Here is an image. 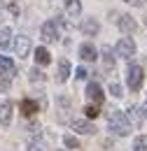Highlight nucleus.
Wrapping results in <instances>:
<instances>
[{
  "label": "nucleus",
  "mask_w": 147,
  "mask_h": 151,
  "mask_svg": "<svg viewBox=\"0 0 147 151\" xmlns=\"http://www.w3.org/2000/svg\"><path fill=\"white\" fill-rule=\"evenodd\" d=\"M49 60H52L49 51H47L44 47H37V49H35V63H37V65H49Z\"/></svg>",
  "instance_id": "nucleus-16"
},
{
  "label": "nucleus",
  "mask_w": 147,
  "mask_h": 151,
  "mask_svg": "<svg viewBox=\"0 0 147 151\" xmlns=\"http://www.w3.org/2000/svg\"><path fill=\"white\" fill-rule=\"evenodd\" d=\"M21 112H23V116H33L35 112H40V107H37L35 100H31V98H23V100H21Z\"/></svg>",
  "instance_id": "nucleus-15"
},
{
  "label": "nucleus",
  "mask_w": 147,
  "mask_h": 151,
  "mask_svg": "<svg viewBox=\"0 0 147 151\" xmlns=\"http://www.w3.org/2000/svg\"><path fill=\"white\" fill-rule=\"evenodd\" d=\"M12 123V102L7 98H0V126Z\"/></svg>",
  "instance_id": "nucleus-6"
},
{
  "label": "nucleus",
  "mask_w": 147,
  "mask_h": 151,
  "mask_svg": "<svg viewBox=\"0 0 147 151\" xmlns=\"http://www.w3.org/2000/svg\"><path fill=\"white\" fill-rule=\"evenodd\" d=\"M98 30H100V23H98V19L89 17V19L82 21V33H84L87 37H93V35H98Z\"/></svg>",
  "instance_id": "nucleus-10"
},
{
  "label": "nucleus",
  "mask_w": 147,
  "mask_h": 151,
  "mask_svg": "<svg viewBox=\"0 0 147 151\" xmlns=\"http://www.w3.org/2000/svg\"><path fill=\"white\" fill-rule=\"evenodd\" d=\"M114 54L119 58H133L135 56V42L131 37H122L117 42V47H114Z\"/></svg>",
  "instance_id": "nucleus-3"
},
{
  "label": "nucleus",
  "mask_w": 147,
  "mask_h": 151,
  "mask_svg": "<svg viewBox=\"0 0 147 151\" xmlns=\"http://www.w3.org/2000/svg\"><path fill=\"white\" fill-rule=\"evenodd\" d=\"M143 81H145V70L140 65H129V70H126V84H129V88L131 91H140Z\"/></svg>",
  "instance_id": "nucleus-2"
},
{
  "label": "nucleus",
  "mask_w": 147,
  "mask_h": 151,
  "mask_svg": "<svg viewBox=\"0 0 147 151\" xmlns=\"http://www.w3.org/2000/svg\"><path fill=\"white\" fill-rule=\"evenodd\" d=\"M65 14L70 19H77L82 14V2L79 0H65Z\"/></svg>",
  "instance_id": "nucleus-14"
},
{
  "label": "nucleus",
  "mask_w": 147,
  "mask_h": 151,
  "mask_svg": "<svg viewBox=\"0 0 147 151\" xmlns=\"http://www.w3.org/2000/svg\"><path fill=\"white\" fill-rule=\"evenodd\" d=\"M75 77H77V79H87V70H84V68H77V70H75Z\"/></svg>",
  "instance_id": "nucleus-26"
},
{
  "label": "nucleus",
  "mask_w": 147,
  "mask_h": 151,
  "mask_svg": "<svg viewBox=\"0 0 147 151\" xmlns=\"http://www.w3.org/2000/svg\"><path fill=\"white\" fill-rule=\"evenodd\" d=\"M68 77H70V63H68L65 58H61V60H58V72H56V81H58V84H63V81H68Z\"/></svg>",
  "instance_id": "nucleus-13"
},
{
  "label": "nucleus",
  "mask_w": 147,
  "mask_h": 151,
  "mask_svg": "<svg viewBox=\"0 0 147 151\" xmlns=\"http://www.w3.org/2000/svg\"><path fill=\"white\" fill-rule=\"evenodd\" d=\"M0 75H2V77H7V79L17 75V65H14V60H12V58L0 56Z\"/></svg>",
  "instance_id": "nucleus-12"
},
{
  "label": "nucleus",
  "mask_w": 147,
  "mask_h": 151,
  "mask_svg": "<svg viewBox=\"0 0 147 151\" xmlns=\"http://www.w3.org/2000/svg\"><path fill=\"white\" fill-rule=\"evenodd\" d=\"M87 98L91 100L93 105H100V102H103V88H100L96 81H89V84H87Z\"/></svg>",
  "instance_id": "nucleus-8"
},
{
  "label": "nucleus",
  "mask_w": 147,
  "mask_h": 151,
  "mask_svg": "<svg viewBox=\"0 0 147 151\" xmlns=\"http://www.w3.org/2000/svg\"><path fill=\"white\" fill-rule=\"evenodd\" d=\"M103 60H105V68H114V56H112V49L108 44L103 47Z\"/></svg>",
  "instance_id": "nucleus-20"
},
{
  "label": "nucleus",
  "mask_w": 147,
  "mask_h": 151,
  "mask_svg": "<svg viewBox=\"0 0 147 151\" xmlns=\"http://www.w3.org/2000/svg\"><path fill=\"white\" fill-rule=\"evenodd\" d=\"M7 88H9V81H7V77H5V79L0 81V91H7Z\"/></svg>",
  "instance_id": "nucleus-27"
},
{
  "label": "nucleus",
  "mask_w": 147,
  "mask_h": 151,
  "mask_svg": "<svg viewBox=\"0 0 147 151\" xmlns=\"http://www.w3.org/2000/svg\"><path fill=\"white\" fill-rule=\"evenodd\" d=\"M9 37H12V28L9 26H0V49H5L9 44Z\"/></svg>",
  "instance_id": "nucleus-19"
},
{
  "label": "nucleus",
  "mask_w": 147,
  "mask_h": 151,
  "mask_svg": "<svg viewBox=\"0 0 147 151\" xmlns=\"http://www.w3.org/2000/svg\"><path fill=\"white\" fill-rule=\"evenodd\" d=\"M12 47H14V54L19 58H28L31 56V49H33V42H31V37H26V35H19V37H14Z\"/></svg>",
  "instance_id": "nucleus-4"
},
{
  "label": "nucleus",
  "mask_w": 147,
  "mask_h": 151,
  "mask_svg": "<svg viewBox=\"0 0 147 151\" xmlns=\"http://www.w3.org/2000/svg\"><path fill=\"white\" fill-rule=\"evenodd\" d=\"M79 58L87 60V63H93V60L98 58V51H96V47H93L91 42H84V44L79 47Z\"/></svg>",
  "instance_id": "nucleus-11"
},
{
  "label": "nucleus",
  "mask_w": 147,
  "mask_h": 151,
  "mask_svg": "<svg viewBox=\"0 0 147 151\" xmlns=\"http://www.w3.org/2000/svg\"><path fill=\"white\" fill-rule=\"evenodd\" d=\"M84 114H87V119H96V116L100 114V109H98V105H87V107H84Z\"/></svg>",
  "instance_id": "nucleus-23"
},
{
  "label": "nucleus",
  "mask_w": 147,
  "mask_h": 151,
  "mask_svg": "<svg viewBox=\"0 0 147 151\" xmlns=\"http://www.w3.org/2000/svg\"><path fill=\"white\" fill-rule=\"evenodd\" d=\"M110 93L114 95V98H122L124 91H122V86H119V84H114V81H112V84H110Z\"/></svg>",
  "instance_id": "nucleus-25"
},
{
  "label": "nucleus",
  "mask_w": 147,
  "mask_h": 151,
  "mask_svg": "<svg viewBox=\"0 0 147 151\" xmlns=\"http://www.w3.org/2000/svg\"><path fill=\"white\" fill-rule=\"evenodd\" d=\"M124 2H129V5H135V7H140V5H143V0H124Z\"/></svg>",
  "instance_id": "nucleus-30"
},
{
  "label": "nucleus",
  "mask_w": 147,
  "mask_h": 151,
  "mask_svg": "<svg viewBox=\"0 0 147 151\" xmlns=\"http://www.w3.org/2000/svg\"><path fill=\"white\" fill-rule=\"evenodd\" d=\"M126 116H129L131 126H140L145 119H143V112L138 109V107H129V112H126Z\"/></svg>",
  "instance_id": "nucleus-17"
},
{
  "label": "nucleus",
  "mask_w": 147,
  "mask_h": 151,
  "mask_svg": "<svg viewBox=\"0 0 147 151\" xmlns=\"http://www.w3.org/2000/svg\"><path fill=\"white\" fill-rule=\"evenodd\" d=\"M73 130L82 132V135H93L96 132V126L87 119H73Z\"/></svg>",
  "instance_id": "nucleus-9"
},
{
  "label": "nucleus",
  "mask_w": 147,
  "mask_h": 151,
  "mask_svg": "<svg viewBox=\"0 0 147 151\" xmlns=\"http://www.w3.org/2000/svg\"><path fill=\"white\" fill-rule=\"evenodd\" d=\"M145 23H147V17H145Z\"/></svg>",
  "instance_id": "nucleus-31"
},
{
  "label": "nucleus",
  "mask_w": 147,
  "mask_h": 151,
  "mask_svg": "<svg viewBox=\"0 0 147 151\" xmlns=\"http://www.w3.org/2000/svg\"><path fill=\"white\" fill-rule=\"evenodd\" d=\"M133 151H147V137H145V135L135 137V142H133Z\"/></svg>",
  "instance_id": "nucleus-21"
},
{
  "label": "nucleus",
  "mask_w": 147,
  "mask_h": 151,
  "mask_svg": "<svg viewBox=\"0 0 147 151\" xmlns=\"http://www.w3.org/2000/svg\"><path fill=\"white\" fill-rule=\"evenodd\" d=\"M28 79H31L33 84H42L47 77H44V72H42V70L35 65V68H31V70H28Z\"/></svg>",
  "instance_id": "nucleus-18"
},
{
  "label": "nucleus",
  "mask_w": 147,
  "mask_h": 151,
  "mask_svg": "<svg viewBox=\"0 0 147 151\" xmlns=\"http://www.w3.org/2000/svg\"><path fill=\"white\" fill-rule=\"evenodd\" d=\"M117 26H119L122 33H126V35L135 33V28H138V23H135V19H133L131 14H122V17L117 19Z\"/></svg>",
  "instance_id": "nucleus-7"
},
{
  "label": "nucleus",
  "mask_w": 147,
  "mask_h": 151,
  "mask_svg": "<svg viewBox=\"0 0 147 151\" xmlns=\"http://www.w3.org/2000/svg\"><path fill=\"white\" fill-rule=\"evenodd\" d=\"M140 112H143V119H147V100L143 102V107H140Z\"/></svg>",
  "instance_id": "nucleus-29"
},
{
  "label": "nucleus",
  "mask_w": 147,
  "mask_h": 151,
  "mask_svg": "<svg viewBox=\"0 0 147 151\" xmlns=\"http://www.w3.org/2000/svg\"><path fill=\"white\" fill-rule=\"evenodd\" d=\"M143 2H145V0H143Z\"/></svg>",
  "instance_id": "nucleus-32"
},
{
  "label": "nucleus",
  "mask_w": 147,
  "mask_h": 151,
  "mask_svg": "<svg viewBox=\"0 0 147 151\" xmlns=\"http://www.w3.org/2000/svg\"><path fill=\"white\" fill-rule=\"evenodd\" d=\"M28 132H40V123H31V126H28Z\"/></svg>",
  "instance_id": "nucleus-28"
},
{
  "label": "nucleus",
  "mask_w": 147,
  "mask_h": 151,
  "mask_svg": "<svg viewBox=\"0 0 147 151\" xmlns=\"http://www.w3.org/2000/svg\"><path fill=\"white\" fill-rule=\"evenodd\" d=\"M108 128H110L112 135H117V137H126L131 132V121L126 112H119V109H112L108 114Z\"/></svg>",
  "instance_id": "nucleus-1"
},
{
  "label": "nucleus",
  "mask_w": 147,
  "mask_h": 151,
  "mask_svg": "<svg viewBox=\"0 0 147 151\" xmlns=\"http://www.w3.org/2000/svg\"><path fill=\"white\" fill-rule=\"evenodd\" d=\"M28 151H47V147H44V142H40V139H31V142H28Z\"/></svg>",
  "instance_id": "nucleus-24"
},
{
  "label": "nucleus",
  "mask_w": 147,
  "mask_h": 151,
  "mask_svg": "<svg viewBox=\"0 0 147 151\" xmlns=\"http://www.w3.org/2000/svg\"><path fill=\"white\" fill-rule=\"evenodd\" d=\"M42 40L44 42H56V37H58V23H56V19H47L44 23H42Z\"/></svg>",
  "instance_id": "nucleus-5"
},
{
  "label": "nucleus",
  "mask_w": 147,
  "mask_h": 151,
  "mask_svg": "<svg viewBox=\"0 0 147 151\" xmlns=\"http://www.w3.org/2000/svg\"><path fill=\"white\" fill-rule=\"evenodd\" d=\"M63 144H65L68 149H79V139H77L75 135H65V137H63Z\"/></svg>",
  "instance_id": "nucleus-22"
}]
</instances>
